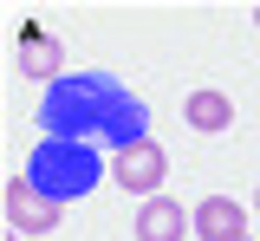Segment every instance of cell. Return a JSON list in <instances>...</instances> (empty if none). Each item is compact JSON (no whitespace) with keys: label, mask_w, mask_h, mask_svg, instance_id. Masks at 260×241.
<instances>
[{"label":"cell","mask_w":260,"mask_h":241,"mask_svg":"<svg viewBox=\"0 0 260 241\" xmlns=\"http://www.w3.org/2000/svg\"><path fill=\"white\" fill-rule=\"evenodd\" d=\"M13 59H20V72H26V78H46V85H59V78H65L59 39H46L39 26H26V33H20V52H13Z\"/></svg>","instance_id":"52a82bcc"},{"label":"cell","mask_w":260,"mask_h":241,"mask_svg":"<svg viewBox=\"0 0 260 241\" xmlns=\"http://www.w3.org/2000/svg\"><path fill=\"white\" fill-rule=\"evenodd\" d=\"M7 241H20V235H7Z\"/></svg>","instance_id":"8fae6325"},{"label":"cell","mask_w":260,"mask_h":241,"mask_svg":"<svg viewBox=\"0 0 260 241\" xmlns=\"http://www.w3.org/2000/svg\"><path fill=\"white\" fill-rule=\"evenodd\" d=\"M195 235L202 241H247V208L234 196H202L195 202Z\"/></svg>","instance_id":"5b68a950"},{"label":"cell","mask_w":260,"mask_h":241,"mask_svg":"<svg viewBox=\"0 0 260 241\" xmlns=\"http://www.w3.org/2000/svg\"><path fill=\"white\" fill-rule=\"evenodd\" d=\"M182 117H189V131H208V137H215V131H228V124H234V98H228V92H215V85H202V92H189V98H182Z\"/></svg>","instance_id":"ba28073f"},{"label":"cell","mask_w":260,"mask_h":241,"mask_svg":"<svg viewBox=\"0 0 260 241\" xmlns=\"http://www.w3.org/2000/svg\"><path fill=\"white\" fill-rule=\"evenodd\" d=\"M189 235H195V215H182V202L150 196L137 208V241H189Z\"/></svg>","instance_id":"8992f818"},{"label":"cell","mask_w":260,"mask_h":241,"mask_svg":"<svg viewBox=\"0 0 260 241\" xmlns=\"http://www.w3.org/2000/svg\"><path fill=\"white\" fill-rule=\"evenodd\" d=\"M39 131L46 137H72V143H98V150L117 157V150L150 137V104L117 72H65L39 98Z\"/></svg>","instance_id":"6da1fadb"},{"label":"cell","mask_w":260,"mask_h":241,"mask_svg":"<svg viewBox=\"0 0 260 241\" xmlns=\"http://www.w3.org/2000/svg\"><path fill=\"white\" fill-rule=\"evenodd\" d=\"M26 183L52 202H85L104 183V150L98 143H72V137H39L26 157Z\"/></svg>","instance_id":"7a4b0ae2"},{"label":"cell","mask_w":260,"mask_h":241,"mask_svg":"<svg viewBox=\"0 0 260 241\" xmlns=\"http://www.w3.org/2000/svg\"><path fill=\"white\" fill-rule=\"evenodd\" d=\"M254 208H260V189H254Z\"/></svg>","instance_id":"30bf717a"},{"label":"cell","mask_w":260,"mask_h":241,"mask_svg":"<svg viewBox=\"0 0 260 241\" xmlns=\"http://www.w3.org/2000/svg\"><path fill=\"white\" fill-rule=\"evenodd\" d=\"M111 176L124 183L130 196H162V176H169V150H162L156 137H143V143H130V150H117L111 157Z\"/></svg>","instance_id":"3957f363"},{"label":"cell","mask_w":260,"mask_h":241,"mask_svg":"<svg viewBox=\"0 0 260 241\" xmlns=\"http://www.w3.org/2000/svg\"><path fill=\"white\" fill-rule=\"evenodd\" d=\"M254 26H260V7H254Z\"/></svg>","instance_id":"9c48e42d"},{"label":"cell","mask_w":260,"mask_h":241,"mask_svg":"<svg viewBox=\"0 0 260 241\" xmlns=\"http://www.w3.org/2000/svg\"><path fill=\"white\" fill-rule=\"evenodd\" d=\"M59 222H65V202L39 196L26 176H13V183H7V228H13V235H52Z\"/></svg>","instance_id":"277c9868"}]
</instances>
